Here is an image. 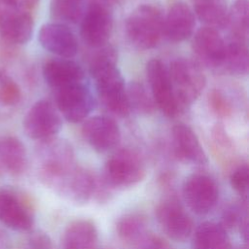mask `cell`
<instances>
[{
  "label": "cell",
  "mask_w": 249,
  "mask_h": 249,
  "mask_svg": "<svg viewBox=\"0 0 249 249\" xmlns=\"http://www.w3.org/2000/svg\"><path fill=\"white\" fill-rule=\"evenodd\" d=\"M9 246V238L8 235L0 230V249H8Z\"/></svg>",
  "instance_id": "cell-39"
},
{
  "label": "cell",
  "mask_w": 249,
  "mask_h": 249,
  "mask_svg": "<svg viewBox=\"0 0 249 249\" xmlns=\"http://www.w3.org/2000/svg\"><path fill=\"white\" fill-rule=\"evenodd\" d=\"M29 245L31 249H51L52 242L47 234L36 232L30 237Z\"/></svg>",
  "instance_id": "cell-36"
},
{
  "label": "cell",
  "mask_w": 249,
  "mask_h": 249,
  "mask_svg": "<svg viewBox=\"0 0 249 249\" xmlns=\"http://www.w3.org/2000/svg\"><path fill=\"white\" fill-rule=\"evenodd\" d=\"M249 67L247 42L231 39L226 45L225 59L222 68L232 75H246Z\"/></svg>",
  "instance_id": "cell-25"
},
{
  "label": "cell",
  "mask_w": 249,
  "mask_h": 249,
  "mask_svg": "<svg viewBox=\"0 0 249 249\" xmlns=\"http://www.w3.org/2000/svg\"><path fill=\"white\" fill-rule=\"evenodd\" d=\"M126 94L130 110L133 109L141 115H150L154 112L155 102L142 83L130 82L126 88Z\"/></svg>",
  "instance_id": "cell-29"
},
{
  "label": "cell",
  "mask_w": 249,
  "mask_h": 249,
  "mask_svg": "<svg viewBox=\"0 0 249 249\" xmlns=\"http://www.w3.org/2000/svg\"><path fill=\"white\" fill-rule=\"evenodd\" d=\"M0 223L15 231H28L32 228V208L18 192L0 189Z\"/></svg>",
  "instance_id": "cell-12"
},
{
  "label": "cell",
  "mask_w": 249,
  "mask_h": 249,
  "mask_svg": "<svg viewBox=\"0 0 249 249\" xmlns=\"http://www.w3.org/2000/svg\"><path fill=\"white\" fill-rule=\"evenodd\" d=\"M226 45L218 29L204 26L196 32L192 47L200 63L211 68H222Z\"/></svg>",
  "instance_id": "cell-15"
},
{
  "label": "cell",
  "mask_w": 249,
  "mask_h": 249,
  "mask_svg": "<svg viewBox=\"0 0 249 249\" xmlns=\"http://www.w3.org/2000/svg\"><path fill=\"white\" fill-rule=\"evenodd\" d=\"M90 3L101 5L113 10L114 6H116L119 3V0H90Z\"/></svg>",
  "instance_id": "cell-38"
},
{
  "label": "cell",
  "mask_w": 249,
  "mask_h": 249,
  "mask_svg": "<svg viewBox=\"0 0 249 249\" xmlns=\"http://www.w3.org/2000/svg\"><path fill=\"white\" fill-rule=\"evenodd\" d=\"M55 101L57 110L70 123L84 121L95 107L91 90L84 82L57 89Z\"/></svg>",
  "instance_id": "cell-7"
},
{
  "label": "cell",
  "mask_w": 249,
  "mask_h": 249,
  "mask_svg": "<svg viewBox=\"0 0 249 249\" xmlns=\"http://www.w3.org/2000/svg\"><path fill=\"white\" fill-rule=\"evenodd\" d=\"M146 175L140 155L129 148L120 149L106 161L104 182L110 188H128L141 182Z\"/></svg>",
  "instance_id": "cell-4"
},
{
  "label": "cell",
  "mask_w": 249,
  "mask_h": 249,
  "mask_svg": "<svg viewBox=\"0 0 249 249\" xmlns=\"http://www.w3.org/2000/svg\"><path fill=\"white\" fill-rule=\"evenodd\" d=\"M42 72L45 82L56 90L73 84L84 82L85 78L83 68L69 58L48 60L43 65Z\"/></svg>",
  "instance_id": "cell-19"
},
{
  "label": "cell",
  "mask_w": 249,
  "mask_h": 249,
  "mask_svg": "<svg viewBox=\"0 0 249 249\" xmlns=\"http://www.w3.org/2000/svg\"><path fill=\"white\" fill-rule=\"evenodd\" d=\"M85 13V0H51L50 14L54 22L73 24L81 21Z\"/></svg>",
  "instance_id": "cell-27"
},
{
  "label": "cell",
  "mask_w": 249,
  "mask_h": 249,
  "mask_svg": "<svg viewBox=\"0 0 249 249\" xmlns=\"http://www.w3.org/2000/svg\"><path fill=\"white\" fill-rule=\"evenodd\" d=\"M112 9L89 3L81 19L80 34L90 47L99 48L108 42L113 31Z\"/></svg>",
  "instance_id": "cell-9"
},
{
  "label": "cell",
  "mask_w": 249,
  "mask_h": 249,
  "mask_svg": "<svg viewBox=\"0 0 249 249\" xmlns=\"http://www.w3.org/2000/svg\"><path fill=\"white\" fill-rule=\"evenodd\" d=\"M183 196L192 211L204 215L210 212L217 202L218 186L210 176L195 173L186 179L183 185Z\"/></svg>",
  "instance_id": "cell-11"
},
{
  "label": "cell",
  "mask_w": 249,
  "mask_h": 249,
  "mask_svg": "<svg viewBox=\"0 0 249 249\" xmlns=\"http://www.w3.org/2000/svg\"><path fill=\"white\" fill-rule=\"evenodd\" d=\"M98 49L99 51L93 54L89 64V71L91 77L105 68L117 65L118 54L114 47L104 45Z\"/></svg>",
  "instance_id": "cell-31"
},
{
  "label": "cell",
  "mask_w": 249,
  "mask_h": 249,
  "mask_svg": "<svg viewBox=\"0 0 249 249\" xmlns=\"http://www.w3.org/2000/svg\"><path fill=\"white\" fill-rule=\"evenodd\" d=\"M82 134L89 145L100 153L112 150L121 141L118 124L107 116H94L88 119L82 126Z\"/></svg>",
  "instance_id": "cell-14"
},
{
  "label": "cell",
  "mask_w": 249,
  "mask_h": 249,
  "mask_svg": "<svg viewBox=\"0 0 249 249\" xmlns=\"http://www.w3.org/2000/svg\"><path fill=\"white\" fill-rule=\"evenodd\" d=\"M208 102L212 111L219 117H228L231 114V106L226 97L218 90H212L208 96Z\"/></svg>",
  "instance_id": "cell-33"
},
{
  "label": "cell",
  "mask_w": 249,
  "mask_h": 249,
  "mask_svg": "<svg viewBox=\"0 0 249 249\" xmlns=\"http://www.w3.org/2000/svg\"><path fill=\"white\" fill-rule=\"evenodd\" d=\"M228 231L220 224L214 222L201 223L195 231L193 249H230Z\"/></svg>",
  "instance_id": "cell-23"
},
{
  "label": "cell",
  "mask_w": 249,
  "mask_h": 249,
  "mask_svg": "<svg viewBox=\"0 0 249 249\" xmlns=\"http://www.w3.org/2000/svg\"><path fill=\"white\" fill-rule=\"evenodd\" d=\"M230 182L232 189L239 195H246L249 187V167L246 163L236 167L231 174Z\"/></svg>",
  "instance_id": "cell-32"
},
{
  "label": "cell",
  "mask_w": 249,
  "mask_h": 249,
  "mask_svg": "<svg viewBox=\"0 0 249 249\" xmlns=\"http://www.w3.org/2000/svg\"><path fill=\"white\" fill-rule=\"evenodd\" d=\"M163 19L162 12L157 6L140 5L129 14L126 19V35L137 48L153 49L163 35Z\"/></svg>",
  "instance_id": "cell-2"
},
{
  "label": "cell",
  "mask_w": 249,
  "mask_h": 249,
  "mask_svg": "<svg viewBox=\"0 0 249 249\" xmlns=\"http://www.w3.org/2000/svg\"><path fill=\"white\" fill-rule=\"evenodd\" d=\"M34 21L28 11L0 0V36L12 45L26 44L33 35Z\"/></svg>",
  "instance_id": "cell-10"
},
{
  "label": "cell",
  "mask_w": 249,
  "mask_h": 249,
  "mask_svg": "<svg viewBox=\"0 0 249 249\" xmlns=\"http://www.w3.org/2000/svg\"><path fill=\"white\" fill-rule=\"evenodd\" d=\"M98 233L94 223L79 219L70 223L62 236L63 249H95Z\"/></svg>",
  "instance_id": "cell-22"
},
{
  "label": "cell",
  "mask_w": 249,
  "mask_h": 249,
  "mask_svg": "<svg viewBox=\"0 0 249 249\" xmlns=\"http://www.w3.org/2000/svg\"><path fill=\"white\" fill-rule=\"evenodd\" d=\"M19 85L7 73L0 70V108L8 109L16 107L21 100Z\"/></svg>",
  "instance_id": "cell-30"
},
{
  "label": "cell",
  "mask_w": 249,
  "mask_h": 249,
  "mask_svg": "<svg viewBox=\"0 0 249 249\" xmlns=\"http://www.w3.org/2000/svg\"><path fill=\"white\" fill-rule=\"evenodd\" d=\"M5 1L6 3L16 7V8H18V9H21V10H24V11H30L32 9H34L39 0H3Z\"/></svg>",
  "instance_id": "cell-37"
},
{
  "label": "cell",
  "mask_w": 249,
  "mask_h": 249,
  "mask_svg": "<svg viewBox=\"0 0 249 249\" xmlns=\"http://www.w3.org/2000/svg\"><path fill=\"white\" fill-rule=\"evenodd\" d=\"M62 126L57 109L47 99L35 102L23 119L25 133L34 140L42 142L53 139Z\"/></svg>",
  "instance_id": "cell-6"
},
{
  "label": "cell",
  "mask_w": 249,
  "mask_h": 249,
  "mask_svg": "<svg viewBox=\"0 0 249 249\" xmlns=\"http://www.w3.org/2000/svg\"><path fill=\"white\" fill-rule=\"evenodd\" d=\"M137 249H172L161 237L146 233L137 243Z\"/></svg>",
  "instance_id": "cell-35"
},
{
  "label": "cell",
  "mask_w": 249,
  "mask_h": 249,
  "mask_svg": "<svg viewBox=\"0 0 249 249\" xmlns=\"http://www.w3.org/2000/svg\"><path fill=\"white\" fill-rule=\"evenodd\" d=\"M249 2L248 0H234L228 10L227 24L231 38L243 42L248 41L249 35Z\"/></svg>",
  "instance_id": "cell-26"
},
{
  "label": "cell",
  "mask_w": 249,
  "mask_h": 249,
  "mask_svg": "<svg viewBox=\"0 0 249 249\" xmlns=\"http://www.w3.org/2000/svg\"><path fill=\"white\" fill-rule=\"evenodd\" d=\"M158 222L164 233L175 241H185L193 231V222L174 198L161 201L156 209Z\"/></svg>",
  "instance_id": "cell-13"
},
{
  "label": "cell",
  "mask_w": 249,
  "mask_h": 249,
  "mask_svg": "<svg viewBox=\"0 0 249 249\" xmlns=\"http://www.w3.org/2000/svg\"><path fill=\"white\" fill-rule=\"evenodd\" d=\"M146 74L155 105L166 117L177 116L180 111L174 96L168 68L161 60L154 58L148 61Z\"/></svg>",
  "instance_id": "cell-8"
},
{
  "label": "cell",
  "mask_w": 249,
  "mask_h": 249,
  "mask_svg": "<svg viewBox=\"0 0 249 249\" xmlns=\"http://www.w3.org/2000/svg\"><path fill=\"white\" fill-rule=\"evenodd\" d=\"M168 72L179 111L183 112L200 96L206 78L197 61L185 57L174 59Z\"/></svg>",
  "instance_id": "cell-1"
},
{
  "label": "cell",
  "mask_w": 249,
  "mask_h": 249,
  "mask_svg": "<svg viewBox=\"0 0 249 249\" xmlns=\"http://www.w3.org/2000/svg\"><path fill=\"white\" fill-rule=\"evenodd\" d=\"M195 16L205 26L223 28L227 24V0H192Z\"/></svg>",
  "instance_id": "cell-24"
},
{
  "label": "cell",
  "mask_w": 249,
  "mask_h": 249,
  "mask_svg": "<svg viewBox=\"0 0 249 249\" xmlns=\"http://www.w3.org/2000/svg\"><path fill=\"white\" fill-rule=\"evenodd\" d=\"M147 220L140 213H128L124 215L117 224V231L121 239L135 244L146 234Z\"/></svg>",
  "instance_id": "cell-28"
},
{
  "label": "cell",
  "mask_w": 249,
  "mask_h": 249,
  "mask_svg": "<svg viewBox=\"0 0 249 249\" xmlns=\"http://www.w3.org/2000/svg\"><path fill=\"white\" fill-rule=\"evenodd\" d=\"M196 16L184 2L170 6L163 19V34L172 42H183L190 38L195 30Z\"/></svg>",
  "instance_id": "cell-17"
},
{
  "label": "cell",
  "mask_w": 249,
  "mask_h": 249,
  "mask_svg": "<svg viewBox=\"0 0 249 249\" xmlns=\"http://www.w3.org/2000/svg\"><path fill=\"white\" fill-rule=\"evenodd\" d=\"M172 143L176 157L181 160L205 164L207 162L206 154L194 130L184 124H178L172 127Z\"/></svg>",
  "instance_id": "cell-20"
},
{
  "label": "cell",
  "mask_w": 249,
  "mask_h": 249,
  "mask_svg": "<svg viewBox=\"0 0 249 249\" xmlns=\"http://www.w3.org/2000/svg\"><path fill=\"white\" fill-rule=\"evenodd\" d=\"M97 95L104 106L119 117H126L130 112L126 87L117 65L105 68L92 76Z\"/></svg>",
  "instance_id": "cell-5"
},
{
  "label": "cell",
  "mask_w": 249,
  "mask_h": 249,
  "mask_svg": "<svg viewBox=\"0 0 249 249\" xmlns=\"http://www.w3.org/2000/svg\"><path fill=\"white\" fill-rule=\"evenodd\" d=\"M44 143L39 168L40 179L56 192L62 181L76 167L74 153L71 145L65 141L51 139Z\"/></svg>",
  "instance_id": "cell-3"
},
{
  "label": "cell",
  "mask_w": 249,
  "mask_h": 249,
  "mask_svg": "<svg viewBox=\"0 0 249 249\" xmlns=\"http://www.w3.org/2000/svg\"><path fill=\"white\" fill-rule=\"evenodd\" d=\"M40 45L60 58H71L78 52V40L65 24L50 22L41 26L38 33Z\"/></svg>",
  "instance_id": "cell-16"
},
{
  "label": "cell",
  "mask_w": 249,
  "mask_h": 249,
  "mask_svg": "<svg viewBox=\"0 0 249 249\" xmlns=\"http://www.w3.org/2000/svg\"><path fill=\"white\" fill-rule=\"evenodd\" d=\"M98 184L89 171L75 167L63 180L57 194L76 203H86L98 192Z\"/></svg>",
  "instance_id": "cell-18"
},
{
  "label": "cell",
  "mask_w": 249,
  "mask_h": 249,
  "mask_svg": "<svg viewBox=\"0 0 249 249\" xmlns=\"http://www.w3.org/2000/svg\"><path fill=\"white\" fill-rule=\"evenodd\" d=\"M245 223H247V221H242V212L240 211V208L237 206H231L224 211L222 223L220 225L228 231L237 226L241 228Z\"/></svg>",
  "instance_id": "cell-34"
},
{
  "label": "cell",
  "mask_w": 249,
  "mask_h": 249,
  "mask_svg": "<svg viewBox=\"0 0 249 249\" xmlns=\"http://www.w3.org/2000/svg\"><path fill=\"white\" fill-rule=\"evenodd\" d=\"M27 166L23 143L15 136H0V176H18Z\"/></svg>",
  "instance_id": "cell-21"
}]
</instances>
